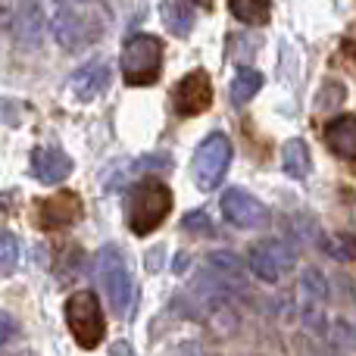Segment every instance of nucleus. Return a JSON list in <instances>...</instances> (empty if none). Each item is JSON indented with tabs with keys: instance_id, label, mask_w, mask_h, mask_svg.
I'll use <instances>...</instances> for the list:
<instances>
[{
	"instance_id": "39448f33",
	"label": "nucleus",
	"mask_w": 356,
	"mask_h": 356,
	"mask_svg": "<svg viewBox=\"0 0 356 356\" xmlns=\"http://www.w3.org/2000/svg\"><path fill=\"white\" fill-rule=\"evenodd\" d=\"M228 163H232V141L222 131H213L209 138H203V144L197 147L194 160H191L194 184L200 191H216L228 172Z\"/></svg>"
},
{
	"instance_id": "4be33fe9",
	"label": "nucleus",
	"mask_w": 356,
	"mask_h": 356,
	"mask_svg": "<svg viewBox=\"0 0 356 356\" xmlns=\"http://www.w3.org/2000/svg\"><path fill=\"white\" fill-rule=\"evenodd\" d=\"M19 263V241L16 234L3 232L0 234V275H10Z\"/></svg>"
},
{
	"instance_id": "f8f14e48",
	"label": "nucleus",
	"mask_w": 356,
	"mask_h": 356,
	"mask_svg": "<svg viewBox=\"0 0 356 356\" xmlns=\"http://www.w3.org/2000/svg\"><path fill=\"white\" fill-rule=\"evenodd\" d=\"M10 25L25 47H35L44 35V25H47V10L41 6V0H22V3H16Z\"/></svg>"
},
{
	"instance_id": "9d476101",
	"label": "nucleus",
	"mask_w": 356,
	"mask_h": 356,
	"mask_svg": "<svg viewBox=\"0 0 356 356\" xmlns=\"http://www.w3.org/2000/svg\"><path fill=\"white\" fill-rule=\"evenodd\" d=\"M325 300H328V282L319 269H307L300 275V288H297V303H300V316L307 328L325 325Z\"/></svg>"
},
{
	"instance_id": "1a4fd4ad",
	"label": "nucleus",
	"mask_w": 356,
	"mask_h": 356,
	"mask_svg": "<svg viewBox=\"0 0 356 356\" xmlns=\"http://www.w3.org/2000/svg\"><path fill=\"white\" fill-rule=\"evenodd\" d=\"M219 207H222V216H225L234 228H266L269 225V209L253 194H247V191H241V188L225 191Z\"/></svg>"
},
{
	"instance_id": "4468645a",
	"label": "nucleus",
	"mask_w": 356,
	"mask_h": 356,
	"mask_svg": "<svg viewBox=\"0 0 356 356\" xmlns=\"http://www.w3.org/2000/svg\"><path fill=\"white\" fill-rule=\"evenodd\" d=\"M72 172V160L56 147H44L31 154V175L41 184H60Z\"/></svg>"
},
{
	"instance_id": "7ed1b4c3",
	"label": "nucleus",
	"mask_w": 356,
	"mask_h": 356,
	"mask_svg": "<svg viewBox=\"0 0 356 356\" xmlns=\"http://www.w3.org/2000/svg\"><path fill=\"white\" fill-rule=\"evenodd\" d=\"M122 81L129 88H147L163 72V41L156 35H135L122 50Z\"/></svg>"
},
{
	"instance_id": "a211bd4d",
	"label": "nucleus",
	"mask_w": 356,
	"mask_h": 356,
	"mask_svg": "<svg viewBox=\"0 0 356 356\" xmlns=\"http://www.w3.org/2000/svg\"><path fill=\"white\" fill-rule=\"evenodd\" d=\"M282 160H284V172L291 178H307L309 175V147L303 138H291L282 150Z\"/></svg>"
},
{
	"instance_id": "5701e85b",
	"label": "nucleus",
	"mask_w": 356,
	"mask_h": 356,
	"mask_svg": "<svg viewBox=\"0 0 356 356\" xmlns=\"http://www.w3.org/2000/svg\"><path fill=\"white\" fill-rule=\"evenodd\" d=\"M181 228L191 232V238H209V234H213V222H209V216L203 213V209H191L181 219Z\"/></svg>"
},
{
	"instance_id": "393cba45",
	"label": "nucleus",
	"mask_w": 356,
	"mask_h": 356,
	"mask_svg": "<svg viewBox=\"0 0 356 356\" xmlns=\"http://www.w3.org/2000/svg\"><path fill=\"white\" fill-rule=\"evenodd\" d=\"M110 356H135V350L129 347V341H116V344H113V350H110Z\"/></svg>"
},
{
	"instance_id": "a878e982",
	"label": "nucleus",
	"mask_w": 356,
	"mask_h": 356,
	"mask_svg": "<svg viewBox=\"0 0 356 356\" xmlns=\"http://www.w3.org/2000/svg\"><path fill=\"white\" fill-rule=\"evenodd\" d=\"M200 3H209V0H200Z\"/></svg>"
},
{
	"instance_id": "b1692460",
	"label": "nucleus",
	"mask_w": 356,
	"mask_h": 356,
	"mask_svg": "<svg viewBox=\"0 0 356 356\" xmlns=\"http://www.w3.org/2000/svg\"><path fill=\"white\" fill-rule=\"evenodd\" d=\"M13 332H16V322L10 319V313L0 309V344H6V341L13 338Z\"/></svg>"
},
{
	"instance_id": "412c9836",
	"label": "nucleus",
	"mask_w": 356,
	"mask_h": 356,
	"mask_svg": "<svg viewBox=\"0 0 356 356\" xmlns=\"http://www.w3.org/2000/svg\"><path fill=\"white\" fill-rule=\"evenodd\" d=\"M325 250L338 263H356V234H334V238H328Z\"/></svg>"
},
{
	"instance_id": "9b49d317",
	"label": "nucleus",
	"mask_w": 356,
	"mask_h": 356,
	"mask_svg": "<svg viewBox=\"0 0 356 356\" xmlns=\"http://www.w3.org/2000/svg\"><path fill=\"white\" fill-rule=\"evenodd\" d=\"M79 216H81V200L72 191H60V194L38 203V225L44 232H56V228L72 225Z\"/></svg>"
},
{
	"instance_id": "ddd939ff",
	"label": "nucleus",
	"mask_w": 356,
	"mask_h": 356,
	"mask_svg": "<svg viewBox=\"0 0 356 356\" xmlns=\"http://www.w3.org/2000/svg\"><path fill=\"white\" fill-rule=\"evenodd\" d=\"M110 81H113V69L106 63H91V66H81L69 79V91L79 100H97L110 88Z\"/></svg>"
},
{
	"instance_id": "f3484780",
	"label": "nucleus",
	"mask_w": 356,
	"mask_h": 356,
	"mask_svg": "<svg viewBox=\"0 0 356 356\" xmlns=\"http://www.w3.org/2000/svg\"><path fill=\"white\" fill-rule=\"evenodd\" d=\"M160 19L166 25V31H172L175 38H188L194 31V6L188 0H163Z\"/></svg>"
},
{
	"instance_id": "f03ea898",
	"label": "nucleus",
	"mask_w": 356,
	"mask_h": 356,
	"mask_svg": "<svg viewBox=\"0 0 356 356\" xmlns=\"http://www.w3.org/2000/svg\"><path fill=\"white\" fill-rule=\"evenodd\" d=\"M63 316H66V325L81 350L100 347V341L106 334V319L104 309H100V297L94 291H75L63 307Z\"/></svg>"
},
{
	"instance_id": "f257e3e1",
	"label": "nucleus",
	"mask_w": 356,
	"mask_h": 356,
	"mask_svg": "<svg viewBox=\"0 0 356 356\" xmlns=\"http://www.w3.org/2000/svg\"><path fill=\"white\" fill-rule=\"evenodd\" d=\"M172 209V191L163 181H138L125 194V219L138 238H147L166 222Z\"/></svg>"
},
{
	"instance_id": "6ab92c4d",
	"label": "nucleus",
	"mask_w": 356,
	"mask_h": 356,
	"mask_svg": "<svg viewBox=\"0 0 356 356\" xmlns=\"http://www.w3.org/2000/svg\"><path fill=\"white\" fill-rule=\"evenodd\" d=\"M228 10H232L234 19H241L247 25H263L269 22L272 3L269 0H228Z\"/></svg>"
},
{
	"instance_id": "423d86ee",
	"label": "nucleus",
	"mask_w": 356,
	"mask_h": 356,
	"mask_svg": "<svg viewBox=\"0 0 356 356\" xmlns=\"http://www.w3.org/2000/svg\"><path fill=\"white\" fill-rule=\"evenodd\" d=\"M297 253L288 241L282 238H269V241H259V244L250 247L247 253V269L266 284H275L282 275H288L291 266H294Z\"/></svg>"
},
{
	"instance_id": "dca6fc26",
	"label": "nucleus",
	"mask_w": 356,
	"mask_h": 356,
	"mask_svg": "<svg viewBox=\"0 0 356 356\" xmlns=\"http://www.w3.org/2000/svg\"><path fill=\"white\" fill-rule=\"evenodd\" d=\"M207 269L213 272V275L219 278V282L225 284L228 291L247 288V282H244V263H241V257H234L232 250L209 253V257H207Z\"/></svg>"
},
{
	"instance_id": "aec40b11",
	"label": "nucleus",
	"mask_w": 356,
	"mask_h": 356,
	"mask_svg": "<svg viewBox=\"0 0 356 356\" xmlns=\"http://www.w3.org/2000/svg\"><path fill=\"white\" fill-rule=\"evenodd\" d=\"M259 88H263V75L257 69H238V75L232 81V104L241 106L247 100H253L259 94Z\"/></svg>"
},
{
	"instance_id": "0eeeda50",
	"label": "nucleus",
	"mask_w": 356,
	"mask_h": 356,
	"mask_svg": "<svg viewBox=\"0 0 356 356\" xmlns=\"http://www.w3.org/2000/svg\"><path fill=\"white\" fill-rule=\"evenodd\" d=\"M47 29L54 31L56 41L69 50H79L81 44L94 41V35H97V29L91 25V19L81 16V13H75V10H69V6H63L60 0L47 3Z\"/></svg>"
},
{
	"instance_id": "2eb2a0df",
	"label": "nucleus",
	"mask_w": 356,
	"mask_h": 356,
	"mask_svg": "<svg viewBox=\"0 0 356 356\" xmlns=\"http://www.w3.org/2000/svg\"><path fill=\"white\" fill-rule=\"evenodd\" d=\"M325 144L341 160L356 163V116H350V113L334 116L332 122L325 125Z\"/></svg>"
},
{
	"instance_id": "20e7f679",
	"label": "nucleus",
	"mask_w": 356,
	"mask_h": 356,
	"mask_svg": "<svg viewBox=\"0 0 356 356\" xmlns=\"http://www.w3.org/2000/svg\"><path fill=\"white\" fill-rule=\"evenodd\" d=\"M94 272H97L100 284H104L106 297H110V307L119 316H129L131 300H135V282H131V272L125 266L122 250H116L113 244L100 247L97 257H94Z\"/></svg>"
},
{
	"instance_id": "6e6552de",
	"label": "nucleus",
	"mask_w": 356,
	"mask_h": 356,
	"mask_svg": "<svg viewBox=\"0 0 356 356\" xmlns=\"http://www.w3.org/2000/svg\"><path fill=\"white\" fill-rule=\"evenodd\" d=\"M213 106V81L207 72H191L172 88V110L178 116H200Z\"/></svg>"
}]
</instances>
